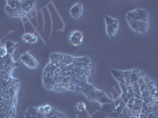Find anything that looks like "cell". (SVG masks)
Wrapping results in <instances>:
<instances>
[{
	"label": "cell",
	"instance_id": "cell-12",
	"mask_svg": "<svg viewBox=\"0 0 158 118\" xmlns=\"http://www.w3.org/2000/svg\"><path fill=\"white\" fill-rule=\"evenodd\" d=\"M140 71H138V70L131 71V73H130V81H131V84L138 82V80L140 79Z\"/></svg>",
	"mask_w": 158,
	"mask_h": 118
},
{
	"label": "cell",
	"instance_id": "cell-14",
	"mask_svg": "<svg viewBox=\"0 0 158 118\" xmlns=\"http://www.w3.org/2000/svg\"><path fill=\"white\" fill-rule=\"evenodd\" d=\"M7 50L5 46H2V45H0V57H4L7 55Z\"/></svg>",
	"mask_w": 158,
	"mask_h": 118
},
{
	"label": "cell",
	"instance_id": "cell-4",
	"mask_svg": "<svg viewBox=\"0 0 158 118\" xmlns=\"http://www.w3.org/2000/svg\"><path fill=\"white\" fill-rule=\"evenodd\" d=\"M70 43L74 47H80L84 41V34L79 30H74L70 33L69 37Z\"/></svg>",
	"mask_w": 158,
	"mask_h": 118
},
{
	"label": "cell",
	"instance_id": "cell-13",
	"mask_svg": "<svg viewBox=\"0 0 158 118\" xmlns=\"http://www.w3.org/2000/svg\"><path fill=\"white\" fill-rule=\"evenodd\" d=\"M76 109L80 113H82V112L86 110V104L84 102H79L76 105Z\"/></svg>",
	"mask_w": 158,
	"mask_h": 118
},
{
	"label": "cell",
	"instance_id": "cell-6",
	"mask_svg": "<svg viewBox=\"0 0 158 118\" xmlns=\"http://www.w3.org/2000/svg\"><path fill=\"white\" fill-rule=\"evenodd\" d=\"M22 40L27 44H35L38 41V36L32 32H27L22 36Z\"/></svg>",
	"mask_w": 158,
	"mask_h": 118
},
{
	"label": "cell",
	"instance_id": "cell-9",
	"mask_svg": "<svg viewBox=\"0 0 158 118\" xmlns=\"http://www.w3.org/2000/svg\"><path fill=\"white\" fill-rule=\"evenodd\" d=\"M115 108H116V106L115 105L114 102H111L106 104H103L101 111H103L104 113H111L113 111H115Z\"/></svg>",
	"mask_w": 158,
	"mask_h": 118
},
{
	"label": "cell",
	"instance_id": "cell-1",
	"mask_svg": "<svg viewBox=\"0 0 158 118\" xmlns=\"http://www.w3.org/2000/svg\"><path fill=\"white\" fill-rule=\"evenodd\" d=\"M127 22L130 28L135 32L146 34L149 27V14L144 9H136L127 13Z\"/></svg>",
	"mask_w": 158,
	"mask_h": 118
},
{
	"label": "cell",
	"instance_id": "cell-2",
	"mask_svg": "<svg viewBox=\"0 0 158 118\" xmlns=\"http://www.w3.org/2000/svg\"><path fill=\"white\" fill-rule=\"evenodd\" d=\"M104 22L106 26V32L110 38H112L117 35L119 28V22L117 19L111 16L104 17Z\"/></svg>",
	"mask_w": 158,
	"mask_h": 118
},
{
	"label": "cell",
	"instance_id": "cell-11",
	"mask_svg": "<svg viewBox=\"0 0 158 118\" xmlns=\"http://www.w3.org/2000/svg\"><path fill=\"white\" fill-rule=\"evenodd\" d=\"M44 116L38 113L36 108H30L28 111L27 118H43Z\"/></svg>",
	"mask_w": 158,
	"mask_h": 118
},
{
	"label": "cell",
	"instance_id": "cell-10",
	"mask_svg": "<svg viewBox=\"0 0 158 118\" xmlns=\"http://www.w3.org/2000/svg\"><path fill=\"white\" fill-rule=\"evenodd\" d=\"M18 45V42H14L12 41V40H8L7 42H6L5 47L6 48V50H7V54H10V55H11Z\"/></svg>",
	"mask_w": 158,
	"mask_h": 118
},
{
	"label": "cell",
	"instance_id": "cell-3",
	"mask_svg": "<svg viewBox=\"0 0 158 118\" xmlns=\"http://www.w3.org/2000/svg\"><path fill=\"white\" fill-rule=\"evenodd\" d=\"M19 61L25 66L30 69H37L40 66L37 60L29 52L22 54L21 57H19Z\"/></svg>",
	"mask_w": 158,
	"mask_h": 118
},
{
	"label": "cell",
	"instance_id": "cell-15",
	"mask_svg": "<svg viewBox=\"0 0 158 118\" xmlns=\"http://www.w3.org/2000/svg\"><path fill=\"white\" fill-rule=\"evenodd\" d=\"M44 115H48L52 111V107L49 105H45L44 106Z\"/></svg>",
	"mask_w": 158,
	"mask_h": 118
},
{
	"label": "cell",
	"instance_id": "cell-5",
	"mask_svg": "<svg viewBox=\"0 0 158 118\" xmlns=\"http://www.w3.org/2000/svg\"><path fill=\"white\" fill-rule=\"evenodd\" d=\"M83 6L81 2H78L72 6V7L70 10V14L71 17L74 19H78L81 18L83 14Z\"/></svg>",
	"mask_w": 158,
	"mask_h": 118
},
{
	"label": "cell",
	"instance_id": "cell-8",
	"mask_svg": "<svg viewBox=\"0 0 158 118\" xmlns=\"http://www.w3.org/2000/svg\"><path fill=\"white\" fill-rule=\"evenodd\" d=\"M35 1H21V6L26 14H29L35 6Z\"/></svg>",
	"mask_w": 158,
	"mask_h": 118
},
{
	"label": "cell",
	"instance_id": "cell-7",
	"mask_svg": "<svg viewBox=\"0 0 158 118\" xmlns=\"http://www.w3.org/2000/svg\"><path fill=\"white\" fill-rule=\"evenodd\" d=\"M96 101L101 104H106L108 102H111L112 101L110 99L109 97H108V95L104 93L103 91H100V90L97 89V97H96Z\"/></svg>",
	"mask_w": 158,
	"mask_h": 118
}]
</instances>
